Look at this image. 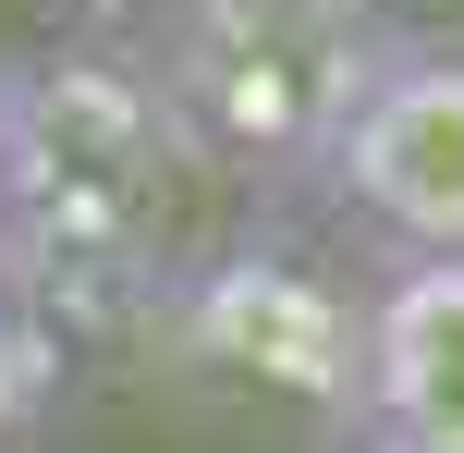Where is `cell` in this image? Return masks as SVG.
Here are the masks:
<instances>
[{"instance_id":"obj_2","label":"cell","mask_w":464,"mask_h":453,"mask_svg":"<svg viewBox=\"0 0 464 453\" xmlns=\"http://www.w3.org/2000/svg\"><path fill=\"white\" fill-rule=\"evenodd\" d=\"M367 282L379 258L330 209H232L171 270L135 356L184 405L232 417L294 453H354V392H367Z\"/></svg>"},{"instance_id":"obj_1","label":"cell","mask_w":464,"mask_h":453,"mask_svg":"<svg viewBox=\"0 0 464 453\" xmlns=\"http://www.w3.org/2000/svg\"><path fill=\"white\" fill-rule=\"evenodd\" d=\"M220 221L208 160L122 37L0 49V294L49 356H135L171 270Z\"/></svg>"},{"instance_id":"obj_4","label":"cell","mask_w":464,"mask_h":453,"mask_svg":"<svg viewBox=\"0 0 464 453\" xmlns=\"http://www.w3.org/2000/svg\"><path fill=\"white\" fill-rule=\"evenodd\" d=\"M367 258H464V49H392L318 196Z\"/></svg>"},{"instance_id":"obj_7","label":"cell","mask_w":464,"mask_h":453,"mask_svg":"<svg viewBox=\"0 0 464 453\" xmlns=\"http://www.w3.org/2000/svg\"><path fill=\"white\" fill-rule=\"evenodd\" d=\"M379 49H464V0H343Z\"/></svg>"},{"instance_id":"obj_8","label":"cell","mask_w":464,"mask_h":453,"mask_svg":"<svg viewBox=\"0 0 464 453\" xmlns=\"http://www.w3.org/2000/svg\"><path fill=\"white\" fill-rule=\"evenodd\" d=\"M73 13V37H135V25H160L171 0H62Z\"/></svg>"},{"instance_id":"obj_6","label":"cell","mask_w":464,"mask_h":453,"mask_svg":"<svg viewBox=\"0 0 464 453\" xmlns=\"http://www.w3.org/2000/svg\"><path fill=\"white\" fill-rule=\"evenodd\" d=\"M49 392H62V356H49V331L13 307V294H0V453H24V441H37Z\"/></svg>"},{"instance_id":"obj_3","label":"cell","mask_w":464,"mask_h":453,"mask_svg":"<svg viewBox=\"0 0 464 453\" xmlns=\"http://www.w3.org/2000/svg\"><path fill=\"white\" fill-rule=\"evenodd\" d=\"M232 209H305L392 49L343 0H171L122 37Z\"/></svg>"},{"instance_id":"obj_5","label":"cell","mask_w":464,"mask_h":453,"mask_svg":"<svg viewBox=\"0 0 464 453\" xmlns=\"http://www.w3.org/2000/svg\"><path fill=\"white\" fill-rule=\"evenodd\" d=\"M354 453H464V258H379Z\"/></svg>"}]
</instances>
